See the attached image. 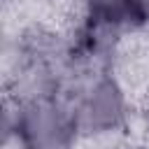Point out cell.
<instances>
[{
	"mask_svg": "<svg viewBox=\"0 0 149 149\" xmlns=\"http://www.w3.org/2000/svg\"><path fill=\"white\" fill-rule=\"evenodd\" d=\"M70 98L84 142H95L102 149L123 144L140 119L135 95L121 68L81 72L70 88Z\"/></svg>",
	"mask_w": 149,
	"mask_h": 149,
	"instance_id": "cell-1",
	"label": "cell"
},
{
	"mask_svg": "<svg viewBox=\"0 0 149 149\" xmlns=\"http://www.w3.org/2000/svg\"><path fill=\"white\" fill-rule=\"evenodd\" d=\"M5 149H79L84 135L70 93L42 98H5Z\"/></svg>",
	"mask_w": 149,
	"mask_h": 149,
	"instance_id": "cell-2",
	"label": "cell"
},
{
	"mask_svg": "<svg viewBox=\"0 0 149 149\" xmlns=\"http://www.w3.org/2000/svg\"><path fill=\"white\" fill-rule=\"evenodd\" d=\"M130 9L135 16L137 35L149 33V0H130Z\"/></svg>",
	"mask_w": 149,
	"mask_h": 149,
	"instance_id": "cell-3",
	"label": "cell"
},
{
	"mask_svg": "<svg viewBox=\"0 0 149 149\" xmlns=\"http://www.w3.org/2000/svg\"><path fill=\"white\" fill-rule=\"evenodd\" d=\"M140 119L144 121V128H147V133H149V88H147L144 100H142V107H140Z\"/></svg>",
	"mask_w": 149,
	"mask_h": 149,
	"instance_id": "cell-4",
	"label": "cell"
},
{
	"mask_svg": "<svg viewBox=\"0 0 149 149\" xmlns=\"http://www.w3.org/2000/svg\"><path fill=\"white\" fill-rule=\"evenodd\" d=\"M128 149H149V142H144V144H140V147H128Z\"/></svg>",
	"mask_w": 149,
	"mask_h": 149,
	"instance_id": "cell-5",
	"label": "cell"
},
{
	"mask_svg": "<svg viewBox=\"0 0 149 149\" xmlns=\"http://www.w3.org/2000/svg\"><path fill=\"white\" fill-rule=\"evenodd\" d=\"M63 2H74V5H79L81 0H63Z\"/></svg>",
	"mask_w": 149,
	"mask_h": 149,
	"instance_id": "cell-6",
	"label": "cell"
},
{
	"mask_svg": "<svg viewBox=\"0 0 149 149\" xmlns=\"http://www.w3.org/2000/svg\"><path fill=\"white\" fill-rule=\"evenodd\" d=\"M9 2H12V0H5V5H9Z\"/></svg>",
	"mask_w": 149,
	"mask_h": 149,
	"instance_id": "cell-7",
	"label": "cell"
}]
</instances>
